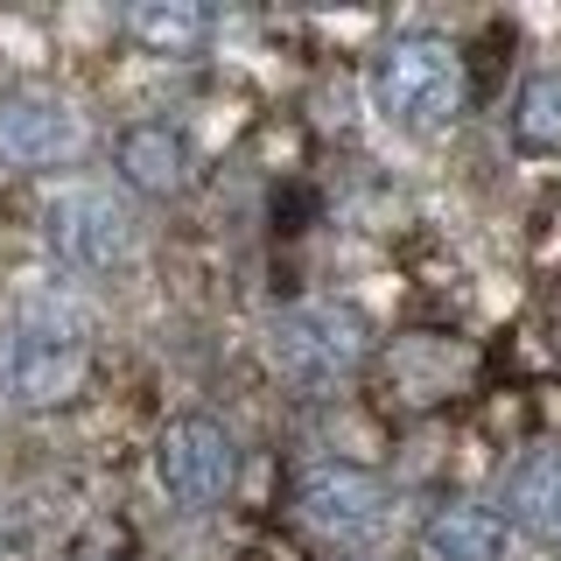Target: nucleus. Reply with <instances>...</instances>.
Returning <instances> with one entry per match:
<instances>
[{
    "mask_svg": "<svg viewBox=\"0 0 561 561\" xmlns=\"http://www.w3.org/2000/svg\"><path fill=\"white\" fill-rule=\"evenodd\" d=\"M92 379V323L64 295H28L0 337V386L22 408H70Z\"/></svg>",
    "mask_w": 561,
    "mask_h": 561,
    "instance_id": "1",
    "label": "nucleus"
},
{
    "mask_svg": "<svg viewBox=\"0 0 561 561\" xmlns=\"http://www.w3.org/2000/svg\"><path fill=\"white\" fill-rule=\"evenodd\" d=\"M373 99L393 127L435 134L463 113V57L443 35H393L373 57Z\"/></svg>",
    "mask_w": 561,
    "mask_h": 561,
    "instance_id": "2",
    "label": "nucleus"
},
{
    "mask_svg": "<svg viewBox=\"0 0 561 561\" xmlns=\"http://www.w3.org/2000/svg\"><path fill=\"white\" fill-rule=\"evenodd\" d=\"M373 358V323L351 302H295L274 316V365L295 393H337Z\"/></svg>",
    "mask_w": 561,
    "mask_h": 561,
    "instance_id": "3",
    "label": "nucleus"
},
{
    "mask_svg": "<svg viewBox=\"0 0 561 561\" xmlns=\"http://www.w3.org/2000/svg\"><path fill=\"white\" fill-rule=\"evenodd\" d=\"M295 505H302L309 534L337 540V548H373L393 526V484L365 463H309L295 484Z\"/></svg>",
    "mask_w": 561,
    "mask_h": 561,
    "instance_id": "4",
    "label": "nucleus"
},
{
    "mask_svg": "<svg viewBox=\"0 0 561 561\" xmlns=\"http://www.w3.org/2000/svg\"><path fill=\"white\" fill-rule=\"evenodd\" d=\"M154 470H162V491L183 513H210L239 484V443L218 414H175L154 443Z\"/></svg>",
    "mask_w": 561,
    "mask_h": 561,
    "instance_id": "5",
    "label": "nucleus"
},
{
    "mask_svg": "<svg viewBox=\"0 0 561 561\" xmlns=\"http://www.w3.org/2000/svg\"><path fill=\"white\" fill-rule=\"evenodd\" d=\"M43 239L70 274H113L134 253V210L113 190H64L43 210Z\"/></svg>",
    "mask_w": 561,
    "mask_h": 561,
    "instance_id": "6",
    "label": "nucleus"
},
{
    "mask_svg": "<svg viewBox=\"0 0 561 561\" xmlns=\"http://www.w3.org/2000/svg\"><path fill=\"white\" fill-rule=\"evenodd\" d=\"M84 127L64 99L49 92H8L0 99V162L8 169H64L78 162Z\"/></svg>",
    "mask_w": 561,
    "mask_h": 561,
    "instance_id": "7",
    "label": "nucleus"
},
{
    "mask_svg": "<svg viewBox=\"0 0 561 561\" xmlns=\"http://www.w3.org/2000/svg\"><path fill=\"white\" fill-rule=\"evenodd\" d=\"M113 169L140 197H183L190 190V134L169 127V119H134L113 148Z\"/></svg>",
    "mask_w": 561,
    "mask_h": 561,
    "instance_id": "8",
    "label": "nucleus"
},
{
    "mask_svg": "<svg viewBox=\"0 0 561 561\" xmlns=\"http://www.w3.org/2000/svg\"><path fill=\"white\" fill-rule=\"evenodd\" d=\"M513 548H519V534L499 505L456 499V505H435L421 519V554L428 561H513Z\"/></svg>",
    "mask_w": 561,
    "mask_h": 561,
    "instance_id": "9",
    "label": "nucleus"
},
{
    "mask_svg": "<svg viewBox=\"0 0 561 561\" xmlns=\"http://www.w3.org/2000/svg\"><path fill=\"white\" fill-rule=\"evenodd\" d=\"M505 519L540 548H561V449H534L505 478Z\"/></svg>",
    "mask_w": 561,
    "mask_h": 561,
    "instance_id": "10",
    "label": "nucleus"
},
{
    "mask_svg": "<svg viewBox=\"0 0 561 561\" xmlns=\"http://www.w3.org/2000/svg\"><path fill=\"white\" fill-rule=\"evenodd\" d=\"M119 28H127L148 57H197L210 43V14L190 8V0H140V8L119 14Z\"/></svg>",
    "mask_w": 561,
    "mask_h": 561,
    "instance_id": "11",
    "label": "nucleus"
},
{
    "mask_svg": "<svg viewBox=\"0 0 561 561\" xmlns=\"http://www.w3.org/2000/svg\"><path fill=\"white\" fill-rule=\"evenodd\" d=\"M513 140L526 154H561V70H534L513 99Z\"/></svg>",
    "mask_w": 561,
    "mask_h": 561,
    "instance_id": "12",
    "label": "nucleus"
}]
</instances>
